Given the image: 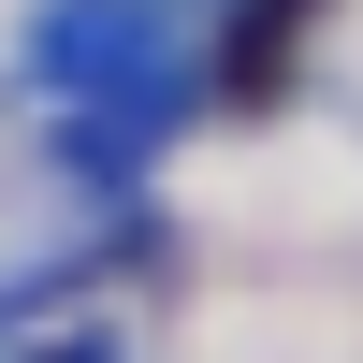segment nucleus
<instances>
[{"mask_svg":"<svg viewBox=\"0 0 363 363\" xmlns=\"http://www.w3.org/2000/svg\"><path fill=\"white\" fill-rule=\"evenodd\" d=\"M58 58H73V73H116V102H145V87H160V15L87 0V15H58Z\"/></svg>","mask_w":363,"mask_h":363,"instance_id":"1","label":"nucleus"},{"mask_svg":"<svg viewBox=\"0 0 363 363\" xmlns=\"http://www.w3.org/2000/svg\"><path fill=\"white\" fill-rule=\"evenodd\" d=\"M29 363H116V335H58V349H29Z\"/></svg>","mask_w":363,"mask_h":363,"instance_id":"2","label":"nucleus"}]
</instances>
